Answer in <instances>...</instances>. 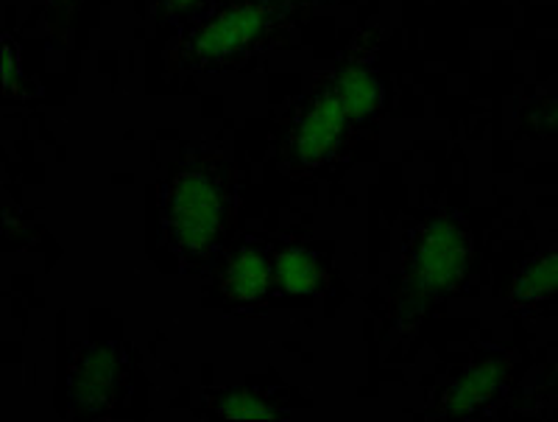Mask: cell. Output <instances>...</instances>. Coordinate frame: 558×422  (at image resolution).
<instances>
[{
  "instance_id": "12",
  "label": "cell",
  "mask_w": 558,
  "mask_h": 422,
  "mask_svg": "<svg viewBox=\"0 0 558 422\" xmlns=\"http://www.w3.org/2000/svg\"><path fill=\"white\" fill-rule=\"evenodd\" d=\"M520 118L533 135L542 137H558V87L545 93L539 98H531L525 107L520 109Z\"/></svg>"
},
{
  "instance_id": "9",
  "label": "cell",
  "mask_w": 558,
  "mask_h": 422,
  "mask_svg": "<svg viewBox=\"0 0 558 422\" xmlns=\"http://www.w3.org/2000/svg\"><path fill=\"white\" fill-rule=\"evenodd\" d=\"M271 282L277 297H324L332 272L327 257L305 241H277L271 246Z\"/></svg>"
},
{
  "instance_id": "7",
  "label": "cell",
  "mask_w": 558,
  "mask_h": 422,
  "mask_svg": "<svg viewBox=\"0 0 558 422\" xmlns=\"http://www.w3.org/2000/svg\"><path fill=\"white\" fill-rule=\"evenodd\" d=\"M377 26L355 34L349 43L347 53L341 57L338 68L332 71L338 91L349 107V116L355 121L357 132L366 135L386 112L388 84L380 73V39H377Z\"/></svg>"
},
{
  "instance_id": "16",
  "label": "cell",
  "mask_w": 558,
  "mask_h": 422,
  "mask_svg": "<svg viewBox=\"0 0 558 422\" xmlns=\"http://www.w3.org/2000/svg\"><path fill=\"white\" fill-rule=\"evenodd\" d=\"M547 391H550V395H558V361L553 364L550 377H547Z\"/></svg>"
},
{
  "instance_id": "5",
  "label": "cell",
  "mask_w": 558,
  "mask_h": 422,
  "mask_svg": "<svg viewBox=\"0 0 558 422\" xmlns=\"http://www.w3.org/2000/svg\"><path fill=\"white\" fill-rule=\"evenodd\" d=\"M129 355L121 341H84L73 347L68 364V414L107 417L129 395Z\"/></svg>"
},
{
  "instance_id": "14",
  "label": "cell",
  "mask_w": 558,
  "mask_h": 422,
  "mask_svg": "<svg viewBox=\"0 0 558 422\" xmlns=\"http://www.w3.org/2000/svg\"><path fill=\"white\" fill-rule=\"evenodd\" d=\"M0 46H3V93H7V96H3V101L14 104V101H20L17 79L26 84V73H23V53H20V43L9 32L3 34ZM28 91H32L34 96L39 93L37 87H28Z\"/></svg>"
},
{
  "instance_id": "1",
  "label": "cell",
  "mask_w": 558,
  "mask_h": 422,
  "mask_svg": "<svg viewBox=\"0 0 558 422\" xmlns=\"http://www.w3.org/2000/svg\"><path fill=\"white\" fill-rule=\"evenodd\" d=\"M238 166L218 148L196 146L168 166L159 191L162 246L184 272H202L229 250L238 227Z\"/></svg>"
},
{
  "instance_id": "15",
  "label": "cell",
  "mask_w": 558,
  "mask_h": 422,
  "mask_svg": "<svg viewBox=\"0 0 558 422\" xmlns=\"http://www.w3.org/2000/svg\"><path fill=\"white\" fill-rule=\"evenodd\" d=\"M78 9H82V0H48V26H51L53 37L57 39L68 37Z\"/></svg>"
},
{
  "instance_id": "4",
  "label": "cell",
  "mask_w": 558,
  "mask_h": 422,
  "mask_svg": "<svg viewBox=\"0 0 558 422\" xmlns=\"http://www.w3.org/2000/svg\"><path fill=\"white\" fill-rule=\"evenodd\" d=\"M357 137L361 132L330 71L318 76L277 121L274 162L288 180H307L347 160Z\"/></svg>"
},
{
  "instance_id": "13",
  "label": "cell",
  "mask_w": 558,
  "mask_h": 422,
  "mask_svg": "<svg viewBox=\"0 0 558 422\" xmlns=\"http://www.w3.org/2000/svg\"><path fill=\"white\" fill-rule=\"evenodd\" d=\"M221 7V0H159L157 17L166 23V26L187 28L196 20L207 17L213 9Z\"/></svg>"
},
{
  "instance_id": "6",
  "label": "cell",
  "mask_w": 558,
  "mask_h": 422,
  "mask_svg": "<svg viewBox=\"0 0 558 422\" xmlns=\"http://www.w3.org/2000/svg\"><path fill=\"white\" fill-rule=\"evenodd\" d=\"M517 364H520V355L506 347H488V350L477 352L470 364L447 377L445 384H438L427 417L463 420V417L481 414L488 406L502 400L511 386Z\"/></svg>"
},
{
  "instance_id": "8",
  "label": "cell",
  "mask_w": 558,
  "mask_h": 422,
  "mask_svg": "<svg viewBox=\"0 0 558 422\" xmlns=\"http://www.w3.org/2000/svg\"><path fill=\"white\" fill-rule=\"evenodd\" d=\"M218 272V291L232 305H260L274 294L271 246L257 238H246L223 252Z\"/></svg>"
},
{
  "instance_id": "3",
  "label": "cell",
  "mask_w": 558,
  "mask_h": 422,
  "mask_svg": "<svg viewBox=\"0 0 558 422\" xmlns=\"http://www.w3.org/2000/svg\"><path fill=\"white\" fill-rule=\"evenodd\" d=\"M475 263V232L456 207H438L408 227L400 280L388 305L393 336H413L418 325L466 280Z\"/></svg>"
},
{
  "instance_id": "11",
  "label": "cell",
  "mask_w": 558,
  "mask_h": 422,
  "mask_svg": "<svg viewBox=\"0 0 558 422\" xmlns=\"http://www.w3.org/2000/svg\"><path fill=\"white\" fill-rule=\"evenodd\" d=\"M506 297L517 308L558 300V241L520 263Z\"/></svg>"
},
{
  "instance_id": "2",
  "label": "cell",
  "mask_w": 558,
  "mask_h": 422,
  "mask_svg": "<svg viewBox=\"0 0 558 422\" xmlns=\"http://www.w3.org/2000/svg\"><path fill=\"white\" fill-rule=\"evenodd\" d=\"M318 0H221L207 17L182 28L166 53L168 71L187 76L243 73L291 46Z\"/></svg>"
},
{
  "instance_id": "10",
  "label": "cell",
  "mask_w": 558,
  "mask_h": 422,
  "mask_svg": "<svg viewBox=\"0 0 558 422\" xmlns=\"http://www.w3.org/2000/svg\"><path fill=\"white\" fill-rule=\"evenodd\" d=\"M288 391L277 386H229L209 397V411L227 420H252L266 422L286 417Z\"/></svg>"
}]
</instances>
